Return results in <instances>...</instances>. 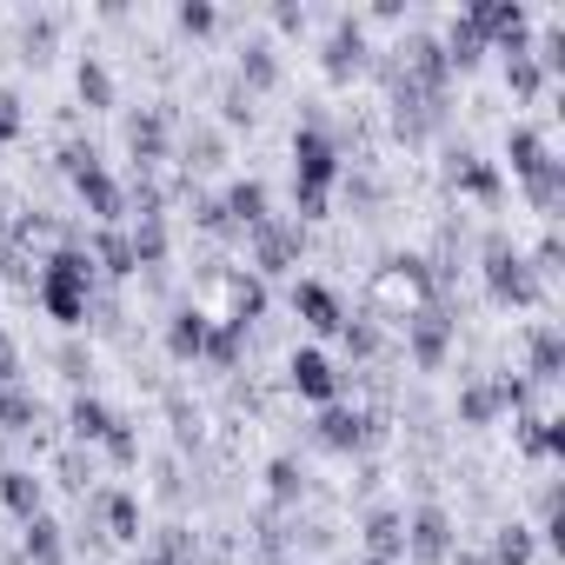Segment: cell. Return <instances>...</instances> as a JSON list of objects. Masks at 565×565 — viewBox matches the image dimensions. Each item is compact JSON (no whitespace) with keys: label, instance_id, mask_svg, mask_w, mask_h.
<instances>
[{"label":"cell","instance_id":"6da1fadb","mask_svg":"<svg viewBox=\"0 0 565 565\" xmlns=\"http://www.w3.org/2000/svg\"><path fill=\"white\" fill-rule=\"evenodd\" d=\"M94 253L87 246H54L47 253V266H41V279H34V300H41V313L54 320V327H81L87 320V307H94Z\"/></svg>","mask_w":565,"mask_h":565},{"label":"cell","instance_id":"7a4b0ae2","mask_svg":"<svg viewBox=\"0 0 565 565\" xmlns=\"http://www.w3.org/2000/svg\"><path fill=\"white\" fill-rule=\"evenodd\" d=\"M340 180H347L340 140H333L327 127H313V120H307V127L294 134V206H300V220H320Z\"/></svg>","mask_w":565,"mask_h":565},{"label":"cell","instance_id":"3957f363","mask_svg":"<svg viewBox=\"0 0 565 565\" xmlns=\"http://www.w3.org/2000/svg\"><path fill=\"white\" fill-rule=\"evenodd\" d=\"M61 167H67V180H74V193H81V206H87L94 220H107V226H114V220L127 213V186L107 173V160H100L94 147H67V160H61Z\"/></svg>","mask_w":565,"mask_h":565},{"label":"cell","instance_id":"277c9868","mask_svg":"<svg viewBox=\"0 0 565 565\" xmlns=\"http://www.w3.org/2000/svg\"><path fill=\"white\" fill-rule=\"evenodd\" d=\"M287 386L307 399V406H333L340 393H347V380H340V366L320 353V347H294V360H287Z\"/></svg>","mask_w":565,"mask_h":565},{"label":"cell","instance_id":"5b68a950","mask_svg":"<svg viewBox=\"0 0 565 565\" xmlns=\"http://www.w3.org/2000/svg\"><path fill=\"white\" fill-rule=\"evenodd\" d=\"M486 294H492L499 307H532V294H539V273H532L519 253H505V246L492 239V253H486Z\"/></svg>","mask_w":565,"mask_h":565},{"label":"cell","instance_id":"8992f818","mask_svg":"<svg viewBox=\"0 0 565 565\" xmlns=\"http://www.w3.org/2000/svg\"><path fill=\"white\" fill-rule=\"evenodd\" d=\"M246 239H253L259 273H294V266H300V246H307L300 220H266V226H253Z\"/></svg>","mask_w":565,"mask_h":565},{"label":"cell","instance_id":"52a82bcc","mask_svg":"<svg viewBox=\"0 0 565 565\" xmlns=\"http://www.w3.org/2000/svg\"><path fill=\"white\" fill-rule=\"evenodd\" d=\"M406 353H413L419 373H439L446 353H452V320H439V313H413V320H406Z\"/></svg>","mask_w":565,"mask_h":565},{"label":"cell","instance_id":"ba28073f","mask_svg":"<svg viewBox=\"0 0 565 565\" xmlns=\"http://www.w3.org/2000/svg\"><path fill=\"white\" fill-rule=\"evenodd\" d=\"M294 313L327 340V333H340L347 327V307H340V294L333 287H320V279H300V287H294Z\"/></svg>","mask_w":565,"mask_h":565},{"label":"cell","instance_id":"9c48e42d","mask_svg":"<svg viewBox=\"0 0 565 565\" xmlns=\"http://www.w3.org/2000/svg\"><path fill=\"white\" fill-rule=\"evenodd\" d=\"M406 552H413V558H452V519H446L439 505H419V512L406 519Z\"/></svg>","mask_w":565,"mask_h":565},{"label":"cell","instance_id":"30bf717a","mask_svg":"<svg viewBox=\"0 0 565 565\" xmlns=\"http://www.w3.org/2000/svg\"><path fill=\"white\" fill-rule=\"evenodd\" d=\"M206 340H213V320H206L200 307H180V313L167 320V353H173L180 366H193V360L206 353Z\"/></svg>","mask_w":565,"mask_h":565},{"label":"cell","instance_id":"8fae6325","mask_svg":"<svg viewBox=\"0 0 565 565\" xmlns=\"http://www.w3.org/2000/svg\"><path fill=\"white\" fill-rule=\"evenodd\" d=\"M114 426H120V413H114L107 399H94V393H81V399L67 406V433H74L81 446H107Z\"/></svg>","mask_w":565,"mask_h":565},{"label":"cell","instance_id":"7c38bea8","mask_svg":"<svg viewBox=\"0 0 565 565\" xmlns=\"http://www.w3.org/2000/svg\"><path fill=\"white\" fill-rule=\"evenodd\" d=\"M320 67H327L333 81H353V74L366 67V34H360V21H340V28H333V41H327Z\"/></svg>","mask_w":565,"mask_h":565},{"label":"cell","instance_id":"4fadbf2b","mask_svg":"<svg viewBox=\"0 0 565 565\" xmlns=\"http://www.w3.org/2000/svg\"><path fill=\"white\" fill-rule=\"evenodd\" d=\"M220 213H226L233 226H246V233H253V226H266V220H273V193H266L259 180H233V186H226V200H220Z\"/></svg>","mask_w":565,"mask_h":565},{"label":"cell","instance_id":"5bb4252c","mask_svg":"<svg viewBox=\"0 0 565 565\" xmlns=\"http://www.w3.org/2000/svg\"><path fill=\"white\" fill-rule=\"evenodd\" d=\"M41 499H47V492H41V472H28V466H0V505H8L21 525L41 519Z\"/></svg>","mask_w":565,"mask_h":565},{"label":"cell","instance_id":"9a60e30c","mask_svg":"<svg viewBox=\"0 0 565 565\" xmlns=\"http://www.w3.org/2000/svg\"><path fill=\"white\" fill-rule=\"evenodd\" d=\"M320 446H333V452H360L366 446V413H353V406H320Z\"/></svg>","mask_w":565,"mask_h":565},{"label":"cell","instance_id":"2e32d148","mask_svg":"<svg viewBox=\"0 0 565 565\" xmlns=\"http://www.w3.org/2000/svg\"><path fill=\"white\" fill-rule=\"evenodd\" d=\"M94 512H100V525H107V539H140V499L134 492H94Z\"/></svg>","mask_w":565,"mask_h":565},{"label":"cell","instance_id":"e0dca14e","mask_svg":"<svg viewBox=\"0 0 565 565\" xmlns=\"http://www.w3.org/2000/svg\"><path fill=\"white\" fill-rule=\"evenodd\" d=\"M239 87H246V100L266 94V87H279V54H273L266 41H253V47L239 54Z\"/></svg>","mask_w":565,"mask_h":565},{"label":"cell","instance_id":"ac0fdd59","mask_svg":"<svg viewBox=\"0 0 565 565\" xmlns=\"http://www.w3.org/2000/svg\"><path fill=\"white\" fill-rule=\"evenodd\" d=\"M525 353H532V380H539V386H552V380H558V366H565V340H558V327H532Z\"/></svg>","mask_w":565,"mask_h":565},{"label":"cell","instance_id":"d6986e66","mask_svg":"<svg viewBox=\"0 0 565 565\" xmlns=\"http://www.w3.org/2000/svg\"><path fill=\"white\" fill-rule=\"evenodd\" d=\"M399 552H406V519L399 512H373L366 519V558H393L399 565Z\"/></svg>","mask_w":565,"mask_h":565},{"label":"cell","instance_id":"ffe728a7","mask_svg":"<svg viewBox=\"0 0 565 565\" xmlns=\"http://www.w3.org/2000/svg\"><path fill=\"white\" fill-rule=\"evenodd\" d=\"M21 552H28V565H61L67 558V545H61V525L41 512V519H28V532H21Z\"/></svg>","mask_w":565,"mask_h":565},{"label":"cell","instance_id":"44dd1931","mask_svg":"<svg viewBox=\"0 0 565 565\" xmlns=\"http://www.w3.org/2000/svg\"><path fill=\"white\" fill-rule=\"evenodd\" d=\"M505 153H512V173H519V180H532V173H539V167L552 160V147H545V140H539L532 127H512V140H505Z\"/></svg>","mask_w":565,"mask_h":565},{"label":"cell","instance_id":"7402d4cb","mask_svg":"<svg viewBox=\"0 0 565 565\" xmlns=\"http://www.w3.org/2000/svg\"><path fill=\"white\" fill-rule=\"evenodd\" d=\"M74 87H81V100H87V107H114V74H107L94 54L74 67Z\"/></svg>","mask_w":565,"mask_h":565},{"label":"cell","instance_id":"603a6c76","mask_svg":"<svg viewBox=\"0 0 565 565\" xmlns=\"http://www.w3.org/2000/svg\"><path fill=\"white\" fill-rule=\"evenodd\" d=\"M558 193H565V167H558V160H545V167L525 180V200H532L539 213H558Z\"/></svg>","mask_w":565,"mask_h":565},{"label":"cell","instance_id":"cb8c5ba5","mask_svg":"<svg viewBox=\"0 0 565 565\" xmlns=\"http://www.w3.org/2000/svg\"><path fill=\"white\" fill-rule=\"evenodd\" d=\"M21 426H34V399L0 380V433H21Z\"/></svg>","mask_w":565,"mask_h":565},{"label":"cell","instance_id":"d4e9b609","mask_svg":"<svg viewBox=\"0 0 565 565\" xmlns=\"http://www.w3.org/2000/svg\"><path fill=\"white\" fill-rule=\"evenodd\" d=\"M127 147H134L140 160H160V153H167V134H160V120H153V114L127 120Z\"/></svg>","mask_w":565,"mask_h":565},{"label":"cell","instance_id":"484cf974","mask_svg":"<svg viewBox=\"0 0 565 565\" xmlns=\"http://www.w3.org/2000/svg\"><path fill=\"white\" fill-rule=\"evenodd\" d=\"M492 565H532V539H525V525H505V532L492 539Z\"/></svg>","mask_w":565,"mask_h":565},{"label":"cell","instance_id":"4316f807","mask_svg":"<svg viewBox=\"0 0 565 565\" xmlns=\"http://www.w3.org/2000/svg\"><path fill=\"white\" fill-rule=\"evenodd\" d=\"M173 28H180V34H213V28H220V8H206V0H180V8H173Z\"/></svg>","mask_w":565,"mask_h":565},{"label":"cell","instance_id":"83f0119b","mask_svg":"<svg viewBox=\"0 0 565 565\" xmlns=\"http://www.w3.org/2000/svg\"><path fill=\"white\" fill-rule=\"evenodd\" d=\"M505 81H512V94L525 100V94H539V81H545V67H539L532 54H512V67H505Z\"/></svg>","mask_w":565,"mask_h":565},{"label":"cell","instance_id":"f1b7e54d","mask_svg":"<svg viewBox=\"0 0 565 565\" xmlns=\"http://www.w3.org/2000/svg\"><path fill=\"white\" fill-rule=\"evenodd\" d=\"M266 479H273V499H294V492H300V466H294V459H273Z\"/></svg>","mask_w":565,"mask_h":565},{"label":"cell","instance_id":"f546056e","mask_svg":"<svg viewBox=\"0 0 565 565\" xmlns=\"http://www.w3.org/2000/svg\"><path fill=\"white\" fill-rule=\"evenodd\" d=\"M14 134H21V100L0 87V140H14Z\"/></svg>","mask_w":565,"mask_h":565},{"label":"cell","instance_id":"4dcf8cb0","mask_svg":"<svg viewBox=\"0 0 565 565\" xmlns=\"http://www.w3.org/2000/svg\"><path fill=\"white\" fill-rule=\"evenodd\" d=\"M466 565H492V558H466Z\"/></svg>","mask_w":565,"mask_h":565}]
</instances>
